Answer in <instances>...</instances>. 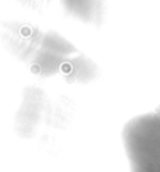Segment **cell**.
<instances>
[{
    "instance_id": "cell-1",
    "label": "cell",
    "mask_w": 160,
    "mask_h": 172,
    "mask_svg": "<svg viewBox=\"0 0 160 172\" xmlns=\"http://www.w3.org/2000/svg\"><path fill=\"white\" fill-rule=\"evenodd\" d=\"M124 142L131 172H160V110L132 120Z\"/></svg>"
}]
</instances>
